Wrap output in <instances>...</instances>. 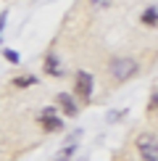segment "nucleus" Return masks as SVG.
Masks as SVG:
<instances>
[{
    "mask_svg": "<svg viewBox=\"0 0 158 161\" xmlns=\"http://www.w3.org/2000/svg\"><path fill=\"white\" fill-rule=\"evenodd\" d=\"M55 103L61 106V111H63V116H76V111H79V106H76V100L69 95V92H58L55 95Z\"/></svg>",
    "mask_w": 158,
    "mask_h": 161,
    "instance_id": "obj_5",
    "label": "nucleus"
},
{
    "mask_svg": "<svg viewBox=\"0 0 158 161\" xmlns=\"http://www.w3.org/2000/svg\"><path fill=\"white\" fill-rule=\"evenodd\" d=\"M37 122H40V127H42L45 132H58L63 127V119L55 114V108H42L40 116H37Z\"/></svg>",
    "mask_w": 158,
    "mask_h": 161,
    "instance_id": "obj_3",
    "label": "nucleus"
},
{
    "mask_svg": "<svg viewBox=\"0 0 158 161\" xmlns=\"http://www.w3.org/2000/svg\"><path fill=\"white\" fill-rule=\"evenodd\" d=\"M45 74H50V77H63V66H61L58 53H48V56H45Z\"/></svg>",
    "mask_w": 158,
    "mask_h": 161,
    "instance_id": "obj_6",
    "label": "nucleus"
},
{
    "mask_svg": "<svg viewBox=\"0 0 158 161\" xmlns=\"http://www.w3.org/2000/svg\"><path fill=\"white\" fill-rule=\"evenodd\" d=\"M3 56L8 58L11 64H18V53H16V50H3Z\"/></svg>",
    "mask_w": 158,
    "mask_h": 161,
    "instance_id": "obj_10",
    "label": "nucleus"
},
{
    "mask_svg": "<svg viewBox=\"0 0 158 161\" xmlns=\"http://www.w3.org/2000/svg\"><path fill=\"white\" fill-rule=\"evenodd\" d=\"M3 24H5V11L0 13V29H3Z\"/></svg>",
    "mask_w": 158,
    "mask_h": 161,
    "instance_id": "obj_11",
    "label": "nucleus"
},
{
    "mask_svg": "<svg viewBox=\"0 0 158 161\" xmlns=\"http://www.w3.org/2000/svg\"><path fill=\"white\" fill-rule=\"evenodd\" d=\"M76 95L84 100V103H87L90 100V95H92V74L90 71H76Z\"/></svg>",
    "mask_w": 158,
    "mask_h": 161,
    "instance_id": "obj_4",
    "label": "nucleus"
},
{
    "mask_svg": "<svg viewBox=\"0 0 158 161\" xmlns=\"http://www.w3.org/2000/svg\"><path fill=\"white\" fill-rule=\"evenodd\" d=\"M108 74L113 77V82H127L137 74V61L129 56H118L108 64Z\"/></svg>",
    "mask_w": 158,
    "mask_h": 161,
    "instance_id": "obj_1",
    "label": "nucleus"
},
{
    "mask_svg": "<svg viewBox=\"0 0 158 161\" xmlns=\"http://www.w3.org/2000/svg\"><path fill=\"white\" fill-rule=\"evenodd\" d=\"M71 153H74V145H69L66 151H61V153L55 156V161H69V156H71Z\"/></svg>",
    "mask_w": 158,
    "mask_h": 161,
    "instance_id": "obj_9",
    "label": "nucleus"
},
{
    "mask_svg": "<svg viewBox=\"0 0 158 161\" xmlns=\"http://www.w3.org/2000/svg\"><path fill=\"white\" fill-rule=\"evenodd\" d=\"M137 148H140V158L142 161H158V140H155V132H145V135H140Z\"/></svg>",
    "mask_w": 158,
    "mask_h": 161,
    "instance_id": "obj_2",
    "label": "nucleus"
},
{
    "mask_svg": "<svg viewBox=\"0 0 158 161\" xmlns=\"http://www.w3.org/2000/svg\"><path fill=\"white\" fill-rule=\"evenodd\" d=\"M34 82H37L34 77H16V79H13V85H16V87H29V85H34Z\"/></svg>",
    "mask_w": 158,
    "mask_h": 161,
    "instance_id": "obj_8",
    "label": "nucleus"
},
{
    "mask_svg": "<svg viewBox=\"0 0 158 161\" xmlns=\"http://www.w3.org/2000/svg\"><path fill=\"white\" fill-rule=\"evenodd\" d=\"M155 21H158V16H155V5L145 8V13H142V24H148V26H155Z\"/></svg>",
    "mask_w": 158,
    "mask_h": 161,
    "instance_id": "obj_7",
    "label": "nucleus"
}]
</instances>
